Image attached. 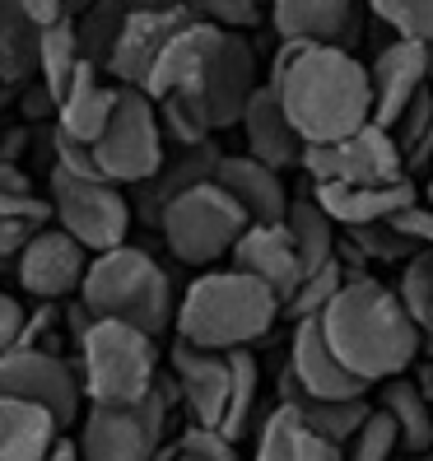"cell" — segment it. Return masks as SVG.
I'll return each instance as SVG.
<instances>
[{
    "label": "cell",
    "instance_id": "6da1fadb",
    "mask_svg": "<svg viewBox=\"0 0 433 461\" xmlns=\"http://www.w3.org/2000/svg\"><path fill=\"white\" fill-rule=\"evenodd\" d=\"M321 331H327L336 359L368 387L405 377V368L419 359L424 345L410 312L401 308L396 289L373 276H349L345 294L321 317Z\"/></svg>",
    "mask_w": 433,
    "mask_h": 461
},
{
    "label": "cell",
    "instance_id": "7a4b0ae2",
    "mask_svg": "<svg viewBox=\"0 0 433 461\" xmlns=\"http://www.w3.org/2000/svg\"><path fill=\"white\" fill-rule=\"evenodd\" d=\"M275 94L303 145H340L364 126H373L368 66L355 51L308 47L293 61V70L275 85Z\"/></svg>",
    "mask_w": 433,
    "mask_h": 461
},
{
    "label": "cell",
    "instance_id": "3957f363",
    "mask_svg": "<svg viewBox=\"0 0 433 461\" xmlns=\"http://www.w3.org/2000/svg\"><path fill=\"white\" fill-rule=\"evenodd\" d=\"M280 317V298L252 276L238 270H205L201 280L186 285L182 303H177V340L210 349V355H238L252 340H261Z\"/></svg>",
    "mask_w": 433,
    "mask_h": 461
},
{
    "label": "cell",
    "instance_id": "277c9868",
    "mask_svg": "<svg viewBox=\"0 0 433 461\" xmlns=\"http://www.w3.org/2000/svg\"><path fill=\"white\" fill-rule=\"evenodd\" d=\"M79 303L94 312V321H122L158 340L177 317L173 280L145 248H117L89 261V276L79 285Z\"/></svg>",
    "mask_w": 433,
    "mask_h": 461
},
{
    "label": "cell",
    "instance_id": "5b68a950",
    "mask_svg": "<svg viewBox=\"0 0 433 461\" xmlns=\"http://www.w3.org/2000/svg\"><path fill=\"white\" fill-rule=\"evenodd\" d=\"M79 392L98 411H131L158 387V349L145 331L122 321H94L75 359Z\"/></svg>",
    "mask_w": 433,
    "mask_h": 461
},
{
    "label": "cell",
    "instance_id": "8992f818",
    "mask_svg": "<svg viewBox=\"0 0 433 461\" xmlns=\"http://www.w3.org/2000/svg\"><path fill=\"white\" fill-rule=\"evenodd\" d=\"M252 229V220L242 214V205L224 192L220 182H201L192 192H182L164 220H158V233H164L168 252L186 266H210L224 252H233V242Z\"/></svg>",
    "mask_w": 433,
    "mask_h": 461
},
{
    "label": "cell",
    "instance_id": "52a82bcc",
    "mask_svg": "<svg viewBox=\"0 0 433 461\" xmlns=\"http://www.w3.org/2000/svg\"><path fill=\"white\" fill-rule=\"evenodd\" d=\"M47 205H51V220H57L61 233H70L89 257L103 252H117L126 248V233H131V196L113 182H85V177H70L61 168H51L47 177Z\"/></svg>",
    "mask_w": 433,
    "mask_h": 461
},
{
    "label": "cell",
    "instance_id": "ba28073f",
    "mask_svg": "<svg viewBox=\"0 0 433 461\" xmlns=\"http://www.w3.org/2000/svg\"><path fill=\"white\" fill-rule=\"evenodd\" d=\"M94 164L103 182L113 186H140L164 168V122H158V107L149 103V94L140 89L117 94L113 122L94 145Z\"/></svg>",
    "mask_w": 433,
    "mask_h": 461
},
{
    "label": "cell",
    "instance_id": "9c48e42d",
    "mask_svg": "<svg viewBox=\"0 0 433 461\" xmlns=\"http://www.w3.org/2000/svg\"><path fill=\"white\" fill-rule=\"evenodd\" d=\"M173 396L177 387H168L158 377L154 396L131 405V411H98V405H89L75 433L79 461H158Z\"/></svg>",
    "mask_w": 433,
    "mask_h": 461
},
{
    "label": "cell",
    "instance_id": "30bf717a",
    "mask_svg": "<svg viewBox=\"0 0 433 461\" xmlns=\"http://www.w3.org/2000/svg\"><path fill=\"white\" fill-rule=\"evenodd\" d=\"M312 186H401L410 182L405 158L392 140V131L383 126H364L359 135H349L340 145H303V164H299Z\"/></svg>",
    "mask_w": 433,
    "mask_h": 461
},
{
    "label": "cell",
    "instance_id": "8fae6325",
    "mask_svg": "<svg viewBox=\"0 0 433 461\" xmlns=\"http://www.w3.org/2000/svg\"><path fill=\"white\" fill-rule=\"evenodd\" d=\"M0 401L38 405V411H47L66 433L75 424V415H79L85 392H79V377H75L70 359L47 355V349L14 345L10 355H0Z\"/></svg>",
    "mask_w": 433,
    "mask_h": 461
},
{
    "label": "cell",
    "instance_id": "7c38bea8",
    "mask_svg": "<svg viewBox=\"0 0 433 461\" xmlns=\"http://www.w3.org/2000/svg\"><path fill=\"white\" fill-rule=\"evenodd\" d=\"M196 19H201L196 5H131L122 19L113 61H107V79L117 89H145L168 42Z\"/></svg>",
    "mask_w": 433,
    "mask_h": 461
},
{
    "label": "cell",
    "instance_id": "4fadbf2b",
    "mask_svg": "<svg viewBox=\"0 0 433 461\" xmlns=\"http://www.w3.org/2000/svg\"><path fill=\"white\" fill-rule=\"evenodd\" d=\"M257 89H261L257 85V47L248 38H238V33H224V47H220V57L210 61L205 79L196 89L173 94V98L186 103L192 113H201L210 131H224V126L242 122V113H248V103H252Z\"/></svg>",
    "mask_w": 433,
    "mask_h": 461
},
{
    "label": "cell",
    "instance_id": "5bb4252c",
    "mask_svg": "<svg viewBox=\"0 0 433 461\" xmlns=\"http://www.w3.org/2000/svg\"><path fill=\"white\" fill-rule=\"evenodd\" d=\"M364 10L355 0H275L270 5V29L280 42H303V47H336L355 51L364 33Z\"/></svg>",
    "mask_w": 433,
    "mask_h": 461
},
{
    "label": "cell",
    "instance_id": "9a60e30c",
    "mask_svg": "<svg viewBox=\"0 0 433 461\" xmlns=\"http://www.w3.org/2000/svg\"><path fill=\"white\" fill-rule=\"evenodd\" d=\"M89 252L61 229H42L19 257V285L29 289L38 303H61V298H79V285L89 276Z\"/></svg>",
    "mask_w": 433,
    "mask_h": 461
},
{
    "label": "cell",
    "instance_id": "2e32d148",
    "mask_svg": "<svg viewBox=\"0 0 433 461\" xmlns=\"http://www.w3.org/2000/svg\"><path fill=\"white\" fill-rule=\"evenodd\" d=\"M173 387L192 411V424L201 429H224L229 415V387H233V373H229V355H210V349H196L186 340H173Z\"/></svg>",
    "mask_w": 433,
    "mask_h": 461
},
{
    "label": "cell",
    "instance_id": "e0dca14e",
    "mask_svg": "<svg viewBox=\"0 0 433 461\" xmlns=\"http://www.w3.org/2000/svg\"><path fill=\"white\" fill-rule=\"evenodd\" d=\"M229 257H233L238 276H252L257 285H266L270 294L280 298V312H284L289 298L299 294V285L308 280L303 261H299V248H293V238H289L284 224H252L233 242Z\"/></svg>",
    "mask_w": 433,
    "mask_h": 461
},
{
    "label": "cell",
    "instance_id": "ac0fdd59",
    "mask_svg": "<svg viewBox=\"0 0 433 461\" xmlns=\"http://www.w3.org/2000/svg\"><path fill=\"white\" fill-rule=\"evenodd\" d=\"M368 85H373V126L392 131L405 107L428 89V47L396 42V38L377 47L368 66Z\"/></svg>",
    "mask_w": 433,
    "mask_h": 461
},
{
    "label": "cell",
    "instance_id": "d6986e66",
    "mask_svg": "<svg viewBox=\"0 0 433 461\" xmlns=\"http://www.w3.org/2000/svg\"><path fill=\"white\" fill-rule=\"evenodd\" d=\"M289 373L299 377V387L312 401H364L373 392L368 383H359V377L336 359V349H331L327 331H321V321H299V327H293Z\"/></svg>",
    "mask_w": 433,
    "mask_h": 461
},
{
    "label": "cell",
    "instance_id": "ffe728a7",
    "mask_svg": "<svg viewBox=\"0 0 433 461\" xmlns=\"http://www.w3.org/2000/svg\"><path fill=\"white\" fill-rule=\"evenodd\" d=\"M220 47H224V29H214V23H205V19L186 23V29L168 42L164 57H158L149 85L140 94H149V103H164L173 94L196 89L205 79V70H210V61L220 57Z\"/></svg>",
    "mask_w": 433,
    "mask_h": 461
},
{
    "label": "cell",
    "instance_id": "44dd1931",
    "mask_svg": "<svg viewBox=\"0 0 433 461\" xmlns=\"http://www.w3.org/2000/svg\"><path fill=\"white\" fill-rule=\"evenodd\" d=\"M242 135H248V158H257V164H266L270 173H284V168H299L303 164V140L299 131H293V122L284 117V103L280 94L261 85L248 103V113H242Z\"/></svg>",
    "mask_w": 433,
    "mask_h": 461
},
{
    "label": "cell",
    "instance_id": "7402d4cb",
    "mask_svg": "<svg viewBox=\"0 0 433 461\" xmlns=\"http://www.w3.org/2000/svg\"><path fill=\"white\" fill-rule=\"evenodd\" d=\"M220 145H196V149H182L173 164L164 158V168H158L149 182L140 186H131V214H140L145 224L158 229V220H164V210L182 196V192H192V186L201 182H214V168H220Z\"/></svg>",
    "mask_w": 433,
    "mask_h": 461
},
{
    "label": "cell",
    "instance_id": "603a6c76",
    "mask_svg": "<svg viewBox=\"0 0 433 461\" xmlns=\"http://www.w3.org/2000/svg\"><path fill=\"white\" fill-rule=\"evenodd\" d=\"M312 201L327 210L331 224L368 229V224H387L401 210L419 205V192H415V182H401V186H345V182H331V186H317Z\"/></svg>",
    "mask_w": 433,
    "mask_h": 461
},
{
    "label": "cell",
    "instance_id": "cb8c5ba5",
    "mask_svg": "<svg viewBox=\"0 0 433 461\" xmlns=\"http://www.w3.org/2000/svg\"><path fill=\"white\" fill-rule=\"evenodd\" d=\"M214 182L242 205L252 224H284L293 196L284 192V177L270 173L266 164H257L248 154H224L220 168H214Z\"/></svg>",
    "mask_w": 433,
    "mask_h": 461
},
{
    "label": "cell",
    "instance_id": "d4e9b609",
    "mask_svg": "<svg viewBox=\"0 0 433 461\" xmlns=\"http://www.w3.org/2000/svg\"><path fill=\"white\" fill-rule=\"evenodd\" d=\"M117 85L107 79L98 66H79L66 98L57 103V131L70 135V140L79 145H98V135L107 131V122H113V107H117Z\"/></svg>",
    "mask_w": 433,
    "mask_h": 461
},
{
    "label": "cell",
    "instance_id": "484cf974",
    "mask_svg": "<svg viewBox=\"0 0 433 461\" xmlns=\"http://www.w3.org/2000/svg\"><path fill=\"white\" fill-rule=\"evenodd\" d=\"M257 461H345V452L312 433L293 405H275L257 429Z\"/></svg>",
    "mask_w": 433,
    "mask_h": 461
},
{
    "label": "cell",
    "instance_id": "4316f807",
    "mask_svg": "<svg viewBox=\"0 0 433 461\" xmlns=\"http://www.w3.org/2000/svg\"><path fill=\"white\" fill-rule=\"evenodd\" d=\"M61 438V424L47 411L23 401H0V461H47Z\"/></svg>",
    "mask_w": 433,
    "mask_h": 461
},
{
    "label": "cell",
    "instance_id": "83f0119b",
    "mask_svg": "<svg viewBox=\"0 0 433 461\" xmlns=\"http://www.w3.org/2000/svg\"><path fill=\"white\" fill-rule=\"evenodd\" d=\"M38 38L23 0H0V85H29L38 75Z\"/></svg>",
    "mask_w": 433,
    "mask_h": 461
},
{
    "label": "cell",
    "instance_id": "f1b7e54d",
    "mask_svg": "<svg viewBox=\"0 0 433 461\" xmlns=\"http://www.w3.org/2000/svg\"><path fill=\"white\" fill-rule=\"evenodd\" d=\"M377 411H387V420L396 424V438L410 456H433V405L419 396V387L410 377H396V383L383 387V405Z\"/></svg>",
    "mask_w": 433,
    "mask_h": 461
},
{
    "label": "cell",
    "instance_id": "f546056e",
    "mask_svg": "<svg viewBox=\"0 0 433 461\" xmlns=\"http://www.w3.org/2000/svg\"><path fill=\"white\" fill-rule=\"evenodd\" d=\"M284 229L299 248V261H303V276H317L321 266L336 261V224L327 220L312 196H293L289 201V214H284Z\"/></svg>",
    "mask_w": 433,
    "mask_h": 461
},
{
    "label": "cell",
    "instance_id": "4dcf8cb0",
    "mask_svg": "<svg viewBox=\"0 0 433 461\" xmlns=\"http://www.w3.org/2000/svg\"><path fill=\"white\" fill-rule=\"evenodd\" d=\"M79 19V14H75ZM75 19L66 23H51V29H42L38 38V85L51 94V98H66L75 70L85 66V57H79V33H75Z\"/></svg>",
    "mask_w": 433,
    "mask_h": 461
},
{
    "label": "cell",
    "instance_id": "1f68e13d",
    "mask_svg": "<svg viewBox=\"0 0 433 461\" xmlns=\"http://www.w3.org/2000/svg\"><path fill=\"white\" fill-rule=\"evenodd\" d=\"M293 411L308 420L312 433H321L331 447L345 452L349 443H355V433L364 429V420L373 415V405L368 401H312V396H303Z\"/></svg>",
    "mask_w": 433,
    "mask_h": 461
},
{
    "label": "cell",
    "instance_id": "d6a6232c",
    "mask_svg": "<svg viewBox=\"0 0 433 461\" xmlns=\"http://www.w3.org/2000/svg\"><path fill=\"white\" fill-rule=\"evenodd\" d=\"M51 205L42 196H0V261L23 257V248L47 229Z\"/></svg>",
    "mask_w": 433,
    "mask_h": 461
},
{
    "label": "cell",
    "instance_id": "836d02e7",
    "mask_svg": "<svg viewBox=\"0 0 433 461\" xmlns=\"http://www.w3.org/2000/svg\"><path fill=\"white\" fill-rule=\"evenodd\" d=\"M392 140L405 158V173L428 168V158H433V94L428 89L401 113V122L392 126Z\"/></svg>",
    "mask_w": 433,
    "mask_h": 461
},
{
    "label": "cell",
    "instance_id": "e575fe53",
    "mask_svg": "<svg viewBox=\"0 0 433 461\" xmlns=\"http://www.w3.org/2000/svg\"><path fill=\"white\" fill-rule=\"evenodd\" d=\"M345 285H349V270H345L340 257H336L331 266H321L317 276H308V280L299 285V294L284 303V317L293 321V327H299V321H321V317H327V308L345 294Z\"/></svg>",
    "mask_w": 433,
    "mask_h": 461
},
{
    "label": "cell",
    "instance_id": "d590c367",
    "mask_svg": "<svg viewBox=\"0 0 433 461\" xmlns=\"http://www.w3.org/2000/svg\"><path fill=\"white\" fill-rule=\"evenodd\" d=\"M131 5H89L85 14L75 19V33H79V57L89 66H98L107 75V61H113V47L122 33V19Z\"/></svg>",
    "mask_w": 433,
    "mask_h": 461
},
{
    "label": "cell",
    "instance_id": "8d00e7d4",
    "mask_svg": "<svg viewBox=\"0 0 433 461\" xmlns=\"http://www.w3.org/2000/svg\"><path fill=\"white\" fill-rule=\"evenodd\" d=\"M229 373H233V387H229V415H224V438L238 443L242 433H248L252 424V411H257V392H261V368L257 359L248 355V349H238V355H229Z\"/></svg>",
    "mask_w": 433,
    "mask_h": 461
},
{
    "label": "cell",
    "instance_id": "74e56055",
    "mask_svg": "<svg viewBox=\"0 0 433 461\" xmlns=\"http://www.w3.org/2000/svg\"><path fill=\"white\" fill-rule=\"evenodd\" d=\"M368 14L383 29H392L396 42L433 47V0H373Z\"/></svg>",
    "mask_w": 433,
    "mask_h": 461
},
{
    "label": "cell",
    "instance_id": "f35d334b",
    "mask_svg": "<svg viewBox=\"0 0 433 461\" xmlns=\"http://www.w3.org/2000/svg\"><path fill=\"white\" fill-rule=\"evenodd\" d=\"M401 308L410 312V321L419 331H428L433 321V252H415L401 270V285H396Z\"/></svg>",
    "mask_w": 433,
    "mask_h": 461
},
{
    "label": "cell",
    "instance_id": "ab89813d",
    "mask_svg": "<svg viewBox=\"0 0 433 461\" xmlns=\"http://www.w3.org/2000/svg\"><path fill=\"white\" fill-rule=\"evenodd\" d=\"M396 447H401L396 424L387 420V411H377V405H373V415H368L364 429L355 433V443L345 447V461H392Z\"/></svg>",
    "mask_w": 433,
    "mask_h": 461
},
{
    "label": "cell",
    "instance_id": "60d3db41",
    "mask_svg": "<svg viewBox=\"0 0 433 461\" xmlns=\"http://www.w3.org/2000/svg\"><path fill=\"white\" fill-rule=\"evenodd\" d=\"M196 14L238 38H248L252 29H261V19H270V10H261L257 0H205V5H196Z\"/></svg>",
    "mask_w": 433,
    "mask_h": 461
},
{
    "label": "cell",
    "instance_id": "b9f144b4",
    "mask_svg": "<svg viewBox=\"0 0 433 461\" xmlns=\"http://www.w3.org/2000/svg\"><path fill=\"white\" fill-rule=\"evenodd\" d=\"M349 238H355L359 257H373V261H410L415 257V248L392 229V220L387 224H368V229H349Z\"/></svg>",
    "mask_w": 433,
    "mask_h": 461
},
{
    "label": "cell",
    "instance_id": "7bdbcfd3",
    "mask_svg": "<svg viewBox=\"0 0 433 461\" xmlns=\"http://www.w3.org/2000/svg\"><path fill=\"white\" fill-rule=\"evenodd\" d=\"M173 456H192V461H238V447L224 438L220 429H201V424H186L177 452Z\"/></svg>",
    "mask_w": 433,
    "mask_h": 461
},
{
    "label": "cell",
    "instance_id": "ee69618b",
    "mask_svg": "<svg viewBox=\"0 0 433 461\" xmlns=\"http://www.w3.org/2000/svg\"><path fill=\"white\" fill-rule=\"evenodd\" d=\"M51 154H57V168L70 173V177H85V182H103L98 164H94V145H79L70 135L51 131Z\"/></svg>",
    "mask_w": 433,
    "mask_h": 461
},
{
    "label": "cell",
    "instance_id": "f6af8a7d",
    "mask_svg": "<svg viewBox=\"0 0 433 461\" xmlns=\"http://www.w3.org/2000/svg\"><path fill=\"white\" fill-rule=\"evenodd\" d=\"M392 229L410 242L415 252H433V210L419 201V205H410V210H401L396 220H392Z\"/></svg>",
    "mask_w": 433,
    "mask_h": 461
},
{
    "label": "cell",
    "instance_id": "bcb514c9",
    "mask_svg": "<svg viewBox=\"0 0 433 461\" xmlns=\"http://www.w3.org/2000/svg\"><path fill=\"white\" fill-rule=\"evenodd\" d=\"M23 317H29V312H23L10 294H0V355H10V349L19 345V336H23Z\"/></svg>",
    "mask_w": 433,
    "mask_h": 461
},
{
    "label": "cell",
    "instance_id": "7dc6e473",
    "mask_svg": "<svg viewBox=\"0 0 433 461\" xmlns=\"http://www.w3.org/2000/svg\"><path fill=\"white\" fill-rule=\"evenodd\" d=\"M0 196H33V177L19 164H5V158H0Z\"/></svg>",
    "mask_w": 433,
    "mask_h": 461
},
{
    "label": "cell",
    "instance_id": "c3c4849f",
    "mask_svg": "<svg viewBox=\"0 0 433 461\" xmlns=\"http://www.w3.org/2000/svg\"><path fill=\"white\" fill-rule=\"evenodd\" d=\"M23 117H57V98H51L42 85L23 89Z\"/></svg>",
    "mask_w": 433,
    "mask_h": 461
},
{
    "label": "cell",
    "instance_id": "681fc988",
    "mask_svg": "<svg viewBox=\"0 0 433 461\" xmlns=\"http://www.w3.org/2000/svg\"><path fill=\"white\" fill-rule=\"evenodd\" d=\"M47 461H79V447H75V438H70V433H66V438L57 443V452H51Z\"/></svg>",
    "mask_w": 433,
    "mask_h": 461
},
{
    "label": "cell",
    "instance_id": "f907efd6",
    "mask_svg": "<svg viewBox=\"0 0 433 461\" xmlns=\"http://www.w3.org/2000/svg\"><path fill=\"white\" fill-rule=\"evenodd\" d=\"M415 387H419V396H424V401L433 405V364H424V368H419V377H415Z\"/></svg>",
    "mask_w": 433,
    "mask_h": 461
},
{
    "label": "cell",
    "instance_id": "816d5d0a",
    "mask_svg": "<svg viewBox=\"0 0 433 461\" xmlns=\"http://www.w3.org/2000/svg\"><path fill=\"white\" fill-rule=\"evenodd\" d=\"M424 205L433 210V177H428V186H424Z\"/></svg>",
    "mask_w": 433,
    "mask_h": 461
},
{
    "label": "cell",
    "instance_id": "f5cc1de1",
    "mask_svg": "<svg viewBox=\"0 0 433 461\" xmlns=\"http://www.w3.org/2000/svg\"><path fill=\"white\" fill-rule=\"evenodd\" d=\"M428 85H433V47H428Z\"/></svg>",
    "mask_w": 433,
    "mask_h": 461
},
{
    "label": "cell",
    "instance_id": "db71d44e",
    "mask_svg": "<svg viewBox=\"0 0 433 461\" xmlns=\"http://www.w3.org/2000/svg\"><path fill=\"white\" fill-rule=\"evenodd\" d=\"M173 461H192V456H173Z\"/></svg>",
    "mask_w": 433,
    "mask_h": 461
},
{
    "label": "cell",
    "instance_id": "11a10c76",
    "mask_svg": "<svg viewBox=\"0 0 433 461\" xmlns=\"http://www.w3.org/2000/svg\"><path fill=\"white\" fill-rule=\"evenodd\" d=\"M428 331H433V321H428Z\"/></svg>",
    "mask_w": 433,
    "mask_h": 461
},
{
    "label": "cell",
    "instance_id": "9f6ffc18",
    "mask_svg": "<svg viewBox=\"0 0 433 461\" xmlns=\"http://www.w3.org/2000/svg\"><path fill=\"white\" fill-rule=\"evenodd\" d=\"M415 461H419V456H415ZM424 461H428V456H424Z\"/></svg>",
    "mask_w": 433,
    "mask_h": 461
},
{
    "label": "cell",
    "instance_id": "6f0895ef",
    "mask_svg": "<svg viewBox=\"0 0 433 461\" xmlns=\"http://www.w3.org/2000/svg\"><path fill=\"white\" fill-rule=\"evenodd\" d=\"M428 461H433V456H428Z\"/></svg>",
    "mask_w": 433,
    "mask_h": 461
}]
</instances>
